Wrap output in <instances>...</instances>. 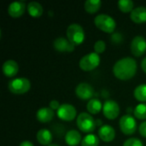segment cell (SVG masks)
I'll return each mask as SVG.
<instances>
[{
    "label": "cell",
    "instance_id": "obj_7",
    "mask_svg": "<svg viewBox=\"0 0 146 146\" xmlns=\"http://www.w3.org/2000/svg\"><path fill=\"white\" fill-rule=\"evenodd\" d=\"M119 126L122 133L125 135H132L137 130L136 118L131 115H125L120 119Z\"/></svg>",
    "mask_w": 146,
    "mask_h": 146
},
{
    "label": "cell",
    "instance_id": "obj_5",
    "mask_svg": "<svg viewBox=\"0 0 146 146\" xmlns=\"http://www.w3.org/2000/svg\"><path fill=\"white\" fill-rule=\"evenodd\" d=\"M8 88L13 94H25L30 90L31 82L28 79L24 77L15 78L8 83Z\"/></svg>",
    "mask_w": 146,
    "mask_h": 146
},
{
    "label": "cell",
    "instance_id": "obj_21",
    "mask_svg": "<svg viewBox=\"0 0 146 146\" xmlns=\"http://www.w3.org/2000/svg\"><path fill=\"white\" fill-rule=\"evenodd\" d=\"M103 104L98 98H92L86 104V110L91 115H97L103 110Z\"/></svg>",
    "mask_w": 146,
    "mask_h": 146
},
{
    "label": "cell",
    "instance_id": "obj_13",
    "mask_svg": "<svg viewBox=\"0 0 146 146\" xmlns=\"http://www.w3.org/2000/svg\"><path fill=\"white\" fill-rule=\"evenodd\" d=\"M26 3L22 1H15L11 3L8 7V14L13 18H18L23 15L26 11Z\"/></svg>",
    "mask_w": 146,
    "mask_h": 146
},
{
    "label": "cell",
    "instance_id": "obj_29",
    "mask_svg": "<svg viewBox=\"0 0 146 146\" xmlns=\"http://www.w3.org/2000/svg\"><path fill=\"white\" fill-rule=\"evenodd\" d=\"M61 104L57 100H51L49 104V108L51 109L53 111H57L58 109L60 108Z\"/></svg>",
    "mask_w": 146,
    "mask_h": 146
},
{
    "label": "cell",
    "instance_id": "obj_10",
    "mask_svg": "<svg viewBox=\"0 0 146 146\" xmlns=\"http://www.w3.org/2000/svg\"><path fill=\"white\" fill-rule=\"evenodd\" d=\"M103 114L109 120H115L119 116L120 106L114 100H107L103 105Z\"/></svg>",
    "mask_w": 146,
    "mask_h": 146
},
{
    "label": "cell",
    "instance_id": "obj_15",
    "mask_svg": "<svg viewBox=\"0 0 146 146\" xmlns=\"http://www.w3.org/2000/svg\"><path fill=\"white\" fill-rule=\"evenodd\" d=\"M2 70L3 74L8 78L15 77L19 72V65L15 60H7L3 62L2 66Z\"/></svg>",
    "mask_w": 146,
    "mask_h": 146
},
{
    "label": "cell",
    "instance_id": "obj_28",
    "mask_svg": "<svg viewBox=\"0 0 146 146\" xmlns=\"http://www.w3.org/2000/svg\"><path fill=\"white\" fill-rule=\"evenodd\" d=\"M122 146H144L143 142L137 138H129L127 139Z\"/></svg>",
    "mask_w": 146,
    "mask_h": 146
},
{
    "label": "cell",
    "instance_id": "obj_11",
    "mask_svg": "<svg viewBox=\"0 0 146 146\" xmlns=\"http://www.w3.org/2000/svg\"><path fill=\"white\" fill-rule=\"evenodd\" d=\"M75 94L80 99L91 100L94 95V89L90 84L86 82H81L76 86Z\"/></svg>",
    "mask_w": 146,
    "mask_h": 146
},
{
    "label": "cell",
    "instance_id": "obj_27",
    "mask_svg": "<svg viewBox=\"0 0 146 146\" xmlns=\"http://www.w3.org/2000/svg\"><path fill=\"white\" fill-rule=\"evenodd\" d=\"M93 49H94V52H96L97 54H102L103 52H104L105 49H106V44L104 40H98L95 42L94 45H93Z\"/></svg>",
    "mask_w": 146,
    "mask_h": 146
},
{
    "label": "cell",
    "instance_id": "obj_19",
    "mask_svg": "<svg viewBox=\"0 0 146 146\" xmlns=\"http://www.w3.org/2000/svg\"><path fill=\"white\" fill-rule=\"evenodd\" d=\"M37 140L38 142L44 146H48L51 145L52 139H53V135L51 133V132L46 128H43L40 129L38 133H37Z\"/></svg>",
    "mask_w": 146,
    "mask_h": 146
},
{
    "label": "cell",
    "instance_id": "obj_12",
    "mask_svg": "<svg viewBox=\"0 0 146 146\" xmlns=\"http://www.w3.org/2000/svg\"><path fill=\"white\" fill-rule=\"evenodd\" d=\"M53 47L56 50L59 52H72L74 50L75 45L69 42L68 38L59 37L54 40Z\"/></svg>",
    "mask_w": 146,
    "mask_h": 146
},
{
    "label": "cell",
    "instance_id": "obj_9",
    "mask_svg": "<svg viewBox=\"0 0 146 146\" xmlns=\"http://www.w3.org/2000/svg\"><path fill=\"white\" fill-rule=\"evenodd\" d=\"M130 50H131L132 54L134 56H137V57L142 56L146 52L145 38L140 35L134 37L131 42Z\"/></svg>",
    "mask_w": 146,
    "mask_h": 146
},
{
    "label": "cell",
    "instance_id": "obj_16",
    "mask_svg": "<svg viewBox=\"0 0 146 146\" xmlns=\"http://www.w3.org/2000/svg\"><path fill=\"white\" fill-rule=\"evenodd\" d=\"M131 20L137 24H141L146 22V7L139 6L133 9L130 13Z\"/></svg>",
    "mask_w": 146,
    "mask_h": 146
},
{
    "label": "cell",
    "instance_id": "obj_32",
    "mask_svg": "<svg viewBox=\"0 0 146 146\" xmlns=\"http://www.w3.org/2000/svg\"><path fill=\"white\" fill-rule=\"evenodd\" d=\"M19 146H34V145L31 142V141H28V140H26V141H23L20 144Z\"/></svg>",
    "mask_w": 146,
    "mask_h": 146
},
{
    "label": "cell",
    "instance_id": "obj_18",
    "mask_svg": "<svg viewBox=\"0 0 146 146\" xmlns=\"http://www.w3.org/2000/svg\"><path fill=\"white\" fill-rule=\"evenodd\" d=\"M82 137L81 134L74 129L69 130L65 135V142L68 146H77L81 144Z\"/></svg>",
    "mask_w": 146,
    "mask_h": 146
},
{
    "label": "cell",
    "instance_id": "obj_3",
    "mask_svg": "<svg viewBox=\"0 0 146 146\" xmlns=\"http://www.w3.org/2000/svg\"><path fill=\"white\" fill-rule=\"evenodd\" d=\"M95 26L107 33H113L116 28V22L113 17L107 14H99L94 19Z\"/></svg>",
    "mask_w": 146,
    "mask_h": 146
},
{
    "label": "cell",
    "instance_id": "obj_31",
    "mask_svg": "<svg viewBox=\"0 0 146 146\" xmlns=\"http://www.w3.org/2000/svg\"><path fill=\"white\" fill-rule=\"evenodd\" d=\"M111 39L113 41V43H121V40H122V36L121 33H113L112 36H111Z\"/></svg>",
    "mask_w": 146,
    "mask_h": 146
},
{
    "label": "cell",
    "instance_id": "obj_34",
    "mask_svg": "<svg viewBox=\"0 0 146 146\" xmlns=\"http://www.w3.org/2000/svg\"><path fill=\"white\" fill-rule=\"evenodd\" d=\"M103 122H102V121L101 120H99V119H97L96 120V124H97V127L98 126H100V127H102L103 126V124H102Z\"/></svg>",
    "mask_w": 146,
    "mask_h": 146
},
{
    "label": "cell",
    "instance_id": "obj_26",
    "mask_svg": "<svg viewBox=\"0 0 146 146\" xmlns=\"http://www.w3.org/2000/svg\"><path fill=\"white\" fill-rule=\"evenodd\" d=\"M133 115L139 120H146V103L138 104L133 110Z\"/></svg>",
    "mask_w": 146,
    "mask_h": 146
},
{
    "label": "cell",
    "instance_id": "obj_24",
    "mask_svg": "<svg viewBox=\"0 0 146 146\" xmlns=\"http://www.w3.org/2000/svg\"><path fill=\"white\" fill-rule=\"evenodd\" d=\"M98 145L99 138L95 134L89 133L82 139L80 146H98Z\"/></svg>",
    "mask_w": 146,
    "mask_h": 146
},
{
    "label": "cell",
    "instance_id": "obj_23",
    "mask_svg": "<svg viewBox=\"0 0 146 146\" xmlns=\"http://www.w3.org/2000/svg\"><path fill=\"white\" fill-rule=\"evenodd\" d=\"M133 96L135 99L139 102L145 103L146 102V84H141L138 86L133 92Z\"/></svg>",
    "mask_w": 146,
    "mask_h": 146
},
{
    "label": "cell",
    "instance_id": "obj_6",
    "mask_svg": "<svg viewBox=\"0 0 146 146\" xmlns=\"http://www.w3.org/2000/svg\"><path fill=\"white\" fill-rule=\"evenodd\" d=\"M100 61L99 55L93 51L82 56L79 62V66L81 70L89 72L97 68L100 64Z\"/></svg>",
    "mask_w": 146,
    "mask_h": 146
},
{
    "label": "cell",
    "instance_id": "obj_17",
    "mask_svg": "<svg viewBox=\"0 0 146 146\" xmlns=\"http://www.w3.org/2000/svg\"><path fill=\"white\" fill-rule=\"evenodd\" d=\"M54 111L48 108V107H43L40 108L36 114V117L37 120L41 122V123H47L50 122V121H52V119L54 118Z\"/></svg>",
    "mask_w": 146,
    "mask_h": 146
},
{
    "label": "cell",
    "instance_id": "obj_8",
    "mask_svg": "<svg viewBox=\"0 0 146 146\" xmlns=\"http://www.w3.org/2000/svg\"><path fill=\"white\" fill-rule=\"evenodd\" d=\"M58 118L64 121H71L77 116V111L74 106L69 104H62L56 111Z\"/></svg>",
    "mask_w": 146,
    "mask_h": 146
},
{
    "label": "cell",
    "instance_id": "obj_22",
    "mask_svg": "<svg viewBox=\"0 0 146 146\" xmlns=\"http://www.w3.org/2000/svg\"><path fill=\"white\" fill-rule=\"evenodd\" d=\"M101 5H102V2L100 0H87L85 2L84 8L87 13L95 14L100 9Z\"/></svg>",
    "mask_w": 146,
    "mask_h": 146
},
{
    "label": "cell",
    "instance_id": "obj_14",
    "mask_svg": "<svg viewBox=\"0 0 146 146\" xmlns=\"http://www.w3.org/2000/svg\"><path fill=\"white\" fill-rule=\"evenodd\" d=\"M98 138L104 142H111L115 138V130L110 125H103L98 131Z\"/></svg>",
    "mask_w": 146,
    "mask_h": 146
},
{
    "label": "cell",
    "instance_id": "obj_30",
    "mask_svg": "<svg viewBox=\"0 0 146 146\" xmlns=\"http://www.w3.org/2000/svg\"><path fill=\"white\" fill-rule=\"evenodd\" d=\"M139 132L140 133V135L144 138H146V121H143L139 127Z\"/></svg>",
    "mask_w": 146,
    "mask_h": 146
},
{
    "label": "cell",
    "instance_id": "obj_20",
    "mask_svg": "<svg viewBox=\"0 0 146 146\" xmlns=\"http://www.w3.org/2000/svg\"><path fill=\"white\" fill-rule=\"evenodd\" d=\"M27 9L28 14L32 17H34V18L40 17L43 15V12H44V9H43L42 5L39 3L34 2V1L30 2L27 4Z\"/></svg>",
    "mask_w": 146,
    "mask_h": 146
},
{
    "label": "cell",
    "instance_id": "obj_33",
    "mask_svg": "<svg viewBox=\"0 0 146 146\" xmlns=\"http://www.w3.org/2000/svg\"><path fill=\"white\" fill-rule=\"evenodd\" d=\"M141 68H142V70L146 74V56L142 60V62H141Z\"/></svg>",
    "mask_w": 146,
    "mask_h": 146
},
{
    "label": "cell",
    "instance_id": "obj_35",
    "mask_svg": "<svg viewBox=\"0 0 146 146\" xmlns=\"http://www.w3.org/2000/svg\"><path fill=\"white\" fill-rule=\"evenodd\" d=\"M48 146H59V145H55V144H51V145H48Z\"/></svg>",
    "mask_w": 146,
    "mask_h": 146
},
{
    "label": "cell",
    "instance_id": "obj_4",
    "mask_svg": "<svg viewBox=\"0 0 146 146\" xmlns=\"http://www.w3.org/2000/svg\"><path fill=\"white\" fill-rule=\"evenodd\" d=\"M66 36L69 42L74 45H79L82 44L85 40V31L80 24L73 23L67 27Z\"/></svg>",
    "mask_w": 146,
    "mask_h": 146
},
{
    "label": "cell",
    "instance_id": "obj_1",
    "mask_svg": "<svg viewBox=\"0 0 146 146\" xmlns=\"http://www.w3.org/2000/svg\"><path fill=\"white\" fill-rule=\"evenodd\" d=\"M137 62L132 57H123L118 60L113 67L115 77L121 80H129L137 73Z\"/></svg>",
    "mask_w": 146,
    "mask_h": 146
},
{
    "label": "cell",
    "instance_id": "obj_2",
    "mask_svg": "<svg viewBox=\"0 0 146 146\" xmlns=\"http://www.w3.org/2000/svg\"><path fill=\"white\" fill-rule=\"evenodd\" d=\"M76 124L78 128L82 133H88V134L94 132L97 127L96 120L93 118V116L91 114L87 112H82L77 116Z\"/></svg>",
    "mask_w": 146,
    "mask_h": 146
},
{
    "label": "cell",
    "instance_id": "obj_25",
    "mask_svg": "<svg viewBox=\"0 0 146 146\" xmlns=\"http://www.w3.org/2000/svg\"><path fill=\"white\" fill-rule=\"evenodd\" d=\"M117 4L119 9L123 13H131L134 9V3L132 0H120Z\"/></svg>",
    "mask_w": 146,
    "mask_h": 146
}]
</instances>
